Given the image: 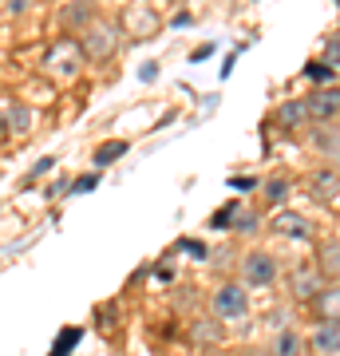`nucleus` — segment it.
<instances>
[{
	"label": "nucleus",
	"mask_w": 340,
	"mask_h": 356,
	"mask_svg": "<svg viewBox=\"0 0 340 356\" xmlns=\"http://www.w3.org/2000/svg\"><path fill=\"white\" fill-rule=\"evenodd\" d=\"M273 234L281 238H309V218L297 210H277L273 214Z\"/></svg>",
	"instance_id": "9"
},
{
	"label": "nucleus",
	"mask_w": 340,
	"mask_h": 356,
	"mask_svg": "<svg viewBox=\"0 0 340 356\" xmlns=\"http://www.w3.org/2000/svg\"><path fill=\"white\" fill-rule=\"evenodd\" d=\"M210 309H214V317H218V321H245V313H250V297H245V285H238V281H226V285L214 293Z\"/></svg>",
	"instance_id": "2"
},
{
	"label": "nucleus",
	"mask_w": 340,
	"mask_h": 356,
	"mask_svg": "<svg viewBox=\"0 0 340 356\" xmlns=\"http://www.w3.org/2000/svg\"><path fill=\"white\" fill-rule=\"evenodd\" d=\"M241 281L250 285V289H265V285H273L277 281V261L269 254H245L241 257Z\"/></svg>",
	"instance_id": "4"
},
{
	"label": "nucleus",
	"mask_w": 340,
	"mask_h": 356,
	"mask_svg": "<svg viewBox=\"0 0 340 356\" xmlns=\"http://www.w3.org/2000/svg\"><path fill=\"white\" fill-rule=\"evenodd\" d=\"M321 269H325V273H340V238L321 250Z\"/></svg>",
	"instance_id": "14"
},
{
	"label": "nucleus",
	"mask_w": 340,
	"mask_h": 356,
	"mask_svg": "<svg viewBox=\"0 0 340 356\" xmlns=\"http://www.w3.org/2000/svg\"><path fill=\"white\" fill-rule=\"evenodd\" d=\"M309 191H313L316 202H325V206L340 202V175L337 170H313L309 175Z\"/></svg>",
	"instance_id": "7"
},
{
	"label": "nucleus",
	"mask_w": 340,
	"mask_h": 356,
	"mask_svg": "<svg viewBox=\"0 0 340 356\" xmlns=\"http://www.w3.org/2000/svg\"><path fill=\"white\" fill-rule=\"evenodd\" d=\"M285 194H289V178H269V182H265V198H269V202H281Z\"/></svg>",
	"instance_id": "16"
},
{
	"label": "nucleus",
	"mask_w": 340,
	"mask_h": 356,
	"mask_svg": "<svg viewBox=\"0 0 340 356\" xmlns=\"http://www.w3.org/2000/svg\"><path fill=\"white\" fill-rule=\"evenodd\" d=\"M305 103H309V119L313 123H332L340 115V88H332V83L328 88H316V91H309Z\"/></svg>",
	"instance_id": "5"
},
{
	"label": "nucleus",
	"mask_w": 340,
	"mask_h": 356,
	"mask_svg": "<svg viewBox=\"0 0 340 356\" xmlns=\"http://www.w3.org/2000/svg\"><path fill=\"white\" fill-rule=\"evenodd\" d=\"M289 289H293L297 301H309V305H313L316 293H321V266H297L293 277H289Z\"/></svg>",
	"instance_id": "6"
},
{
	"label": "nucleus",
	"mask_w": 340,
	"mask_h": 356,
	"mask_svg": "<svg viewBox=\"0 0 340 356\" xmlns=\"http://www.w3.org/2000/svg\"><path fill=\"white\" fill-rule=\"evenodd\" d=\"M277 123L285 131H297V127H305V123H313V119H309V103H305V99L281 103V107H277Z\"/></svg>",
	"instance_id": "11"
},
{
	"label": "nucleus",
	"mask_w": 340,
	"mask_h": 356,
	"mask_svg": "<svg viewBox=\"0 0 340 356\" xmlns=\"http://www.w3.org/2000/svg\"><path fill=\"white\" fill-rule=\"evenodd\" d=\"M234 214H238V206H222V210L210 218V226H214V229H229V226H234Z\"/></svg>",
	"instance_id": "18"
},
{
	"label": "nucleus",
	"mask_w": 340,
	"mask_h": 356,
	"mask_svg": "<svg viewBox=\"0 0 340 356\" xmlns=\"http://www.w3.org/2000/svg\"><path fill=\"white\" fill-rule=\"evenodd\" d=\"M83 60H88V56H83V44H79V40H72V36H63V40H56V44L48 48L44 67H48L56 79H63V83H67V79L79 76Z\"/></svg>",
	"instance_id": "1"
},
{
	"label": "nucleus",
	"mask_w": 340,
	"mask_h": 356,
	"mask_svg": "<svg viewBox=\"0 0 340 356\" xmlns=\"http://www.w3.org/2000/svg\"><path fill=\"white\" fill-rule=\"evenodd\" d=\"M95 182H99L95 175H83V178H76V186H72V191H76V194H88L91 186H95Z\"/></svg>",
	"instance_id": "20"
},
{
	"label": "nucleus",
	"mask_w": 340,
	"mask_h": 356,
	"mask_svg": "<svg viewBox=\"0 0 340 356\" xmlns=\"http://www.w3.org/2000/svg\"><path fill=\"white\" fill-rule=\"evenodd\" d=\"M182 250L194 254V257H206V245H202V242H182Z\"/></svg>",
	"instance_id": "21"
},
{
	"label": "nucleus",
	"mask_w": 340,
	"mask_h": 356,
	"mask_svg": "<svg viewBox=\"0 0 340 356\" xmlns=\"http://www.w3.org/2000/svg\"><path fill=\"white\" fill-rule=\"evenodd\" d=\"M4 123H8L13 131H28V123H32V111H28V107H8V111H4Z\"/></svg>",
	"instance_id": "15"
},
{
	"label": "nucleus",
	"mask_w": 340,
	"mask_h": 356,
	"mask_svg": "<svg viewBox=\"0 0 340 356\" xmlns=\"http://www.w3.org/2000/svg\"><path fill=\"white\" fill-rule=\"evenodd\" d=\"M127 151H131V147H127L123 139L99 143V147H95V166H111V163H119V159H123Z\"/></svg>",
	"instance_id": "13"
},
{
	"label": "nucleus",
	"mask_w": 340,
	"mask_h": 356,
	"mask_svg": "<svg viewBox=\"0 0 340 356\" xmlns=\"http://www.w3.org/2000/svg\"><path fill=\"white\" fill-rule=\"evenodd\" d=\"M309 348H313L316 356H340V325L316 321L313 337H309Z\"/></svg>",
	"instance_id": "8"
},
{
	"label": "nucleus",
	"mask_w": 340,
	"mask_h": 356,
	"mask_svg": "<svg viewBox=\"0 0 340 356\" xmlns=\"http://www.w3.org/2000/svg\"><path fill=\"white\" fill-rule=\"evenodd\" d=\"M79 44H83V56L88 60H111L115 48H119V32L107 20H95V24H88V32H83Z\"/></svg>",
	"instance_id": "3"
},
{
	"label": "nucleus",
	"mask_w": 340,
	"mask_h": 356,
	"mask_svg": "<svg viewBox=\"0 0 340 356\" xmlns=\"http://www.w3.org/2000/svg\"><path fill=\"white\" fill-rule=\"evenodd\" d=\"M305 76L313 79L316 88H328V79H332V67H328V64H309V67H305Z\"/></svg>",
	"instance_id": "17"
},
{
	"label": "nucleus",
	"mask_w": 340,
	"mask_h": 356,
	"mask_svg": "<svg viewBox=\"0 0 340 356\" xmlns=\"http://www.w3.org/2000/svg\"><path fill=\"white\" fill-rule=\"evenodd\" d=\"M313 313H316V321L340 325V285H328V289H321V293H316Z\"/></svg>",
	"instance_id": "10"
},
{
	"label": "nucleus",
	"mask_w": 340,
	"mask_h": 356,
	"mask_svg": "<svg viewBox=\"0 0 340 356\" xmlns=\"http://www.w3.org/2000/svg\"><path fill=\"white\" fill-rule=\"evenodd\" d=\"M305 344H309V341H301V332L285 329V332H277V344H273V356H301V353H305Z\"/></svg>",
	"instance_id": "12"
},
{
	"label": "nucleus",
	"mask_w": 340,
	"mask_h": 356,
	"mask_svg": "<svg viewBox=\"0 0 340 356\" xmlns=\"http://www.w3.org/2000/svg\"><path fill=\"white\" fill-rule=\"evenodd\" d=\"M325 60H328V67H332V72L340 67V32H337V36H328V44H325Z\"/></svg>",
	"instance_id": "19"
}]
</instances>
